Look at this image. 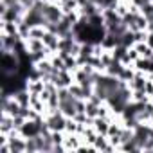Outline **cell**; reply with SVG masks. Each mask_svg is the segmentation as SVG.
<instances>
[{
    "instance_id": "obj_1",
    "label": "cell",
    "mask_w": 153,
    "mask_h": 153,
    "mask_svg": "<svg viewBox=\"0 0 153 153\" xmlns=\"http://www.w3.org/2000/svg\"><path fill=\"white\" fill-rule=\"evenodd\" d=\"M2 52V67H0V72L4 74H16L20 68V58L18 54H15L13 51H0Z\"/></svg>"
},
{
    "instance_id": "obj_2",
    "label": "cell",
    "mask_w": 153,
    "mask_h": 153,
    "mask_svg": "<svg viewBox=\"0 0 153 153\" xmlns=\"http://www.w3.org/2000/svg\"><path fill=\"white\" fill-rule=\"evenodd\" d=\"M45 124L51 131H65V126H67V115L61 112V110H56V112H49L45 114Z\"/></svg>"
},
{
    "instance_id": "obj_3",
    "label": "cell",
    "mask_w": 153,
    "mask_h": 153,
    "mask_svg": "<svg viewBox=\"0 0 153 153\" xmlns=\"http://www.w3.org/2000/svg\"><path fill=\"white\" fill-rule=\"evenodd\" d=\"M43 121H45V117L43 119H27L24 124H22V128H20V133L25 137V139H31V137H36V135H40L42 133V130H43Z\"/></svg>"
},
{
    "instance_id": "obj_4",
    "label": "cell",
    "mask_w": 153,
    "mask_h": 153,
    "mask_svg": "<svg viewBox=\"0 0 153 153\" xmlns=\"http://www.w3.org/2000/svg\"><path fill=\"white\" fill-rule=\"evenodd\" d=\"M43 16H45L47 24H58L65 16V13H63V9H61L59 4H54V2H49V0H47L45 9H43Z\"/></svg>"
},
{
    "instance_id": "obj_5",
    "label": "cell",
    "mask_w": 153,
    "mask_h": 153,
    "mask_svg": "<svg viewBox=\"0 0 153 153\" xmlns=\"http://www.w3.org/2000/svg\"><path fill=\"white\" fill-rule=\"evenodd\" d=\"M81 142H83V135H79V133H67L65 140H63V146H65L67 151H78Z\"/></svg>"
},
{
    "instance_id": "obj_6",
    "label": "cell",
    "mask_w": 153,
    "mask_h": 153,
    "mask_svg": "<svg viewBox=\"0 0 153 153\" xmlns=\"http://www.w3.org/2000/svg\"><path fill=\"white\" fill-rule=\"evenodd\" d=\"M59 110H61L67 117H74L76 114H78V110H76V97L68 96L67 99H61V101H59Z\"/></svg>"
},
{
    "instance_id": "obj_7",
    "label": "cell",
    "mask_w": 153,
    "mask_h": 153,
    "mask_svg": "<svg viewBox=\"0 0 153 153\" xmlns=\"http://www.w3.org/2000/svg\"><path fill=\"white\" fill-rule=\"evenodd\" d=\"M59 34L58 33H54V31H47V34L43 36V43H45V47L49 49V51H52V52H58V47H59Z\"/></svg>"
},
{
    "instance_id": "obj_8",
    "label": "cell",
    "mask_w": 153,
    "mask_h": 153,
    "mask_svg": "<svg viewBox=\"0 0 153 153\" xmlns=\"http://www.w3.org/2000/svg\"><path fill=\"white\" fill-rule=\"evenodd\" d=\"M13 97H15V101H16L22 108H29V106H31V92H29L27 88L16 90V92L13 94Z\"/></svg>"
},
{
    "instance_id": "obj_9",
    "label": "cell",
    "mask_w": 153,
    "mask_h": 153,
    "mask_svg": "<svg viewBox=\"0 0 153 153\" xmlns=\"http://www.w3.org/2000/svg\"><path fill=\"white\" fill-rule=\"evenodd\" d=\"M133 67H135V70H139V72H144V74H151L153 72V59L151 58H139L135 63H133Z\"/></svg>"
},
{
    "instance_id": "obj_10",
    "label": "cell",
    "mask_w": 153,
    "mask_h": 153,
    "mask_svg": "<svg viewBox=\"0 0 153 153\" xmlns=\"http://www.w3.org/2000/svg\"><path fill=\"white\" fill-rule=\"evenodd\" d=\"M25 42V47H27V51H29V54L31 52H40V51H45L47 47H45V43H43V40H40V38H27V40H24Z\"/></svg>"
},
{
    "instance_id": "obj_11",
    "label": "cell",
    "mask_w": 153,
    "mask_h": 153,
    "mask_svg": "<svg viewBox=\"0 0 153 153\" xmlns=\"http://www.w3.org/2000/svg\"><path fill=\"white\" fill-rule=\"evenodd\" d=\"M45 79L42 78V79H27V83H25V88L31 92V94H42L43 90H45Z\"/></svg>"
},
{
    "instance_id": "obj_12",
    "label": "cell",
    "mask_w": 153,
    "mask_h": 153,
    "mask_svg": "<svg viewBox=\"0 0 153 153\" xmlns=\"http://www.w3.org/2000/svg\"><path fill=\"white\" fill-rule=\"evenodd\" d=\"M92 126L96 128V131L97 133H101V135H108V128H110V119H106V117H96L94 121H92Z\"/></svg>"
},
{
    "instance_id": "obj_13",
    "label": "cell",
    "mask_w": 153,
    "mask_h": 153,
    "mask_svg": "<svg viewBox=\"0 0 153 153\" xmlns=\"http://www.w3.org/2000/svg\"><path fill=\"white\" fill-rule=\"evenodd\" d=\"M0 34L18 36V24H16V22H7V20H2V24H0ZM18 38H20V36H18Z\"/></svg>"
},
{
    "instance_id": "obj_14",
    "label": "cell",
    "mask_w": 153,
    "mask_h": 153,
    "mask_svg": "<svg viewBox=\"0 0 153 153\" xmlns=\"http://www.w3.org/2000/svg\"><path fill=\"white\" fill-rule=\"evenodd\" d=\"M133 47L137 49L140 58H151L153 56V49L148 45V42H137V43H133Z\"/></svg>"
},
{
    "instance_id": "obj_15",
    "label": "cell",
    "mask_w": 153,
    "mask_h": 153,
    "mask_svg": "<svg viewBox=\"0 0 153 153\" xmlns=\"http://www.w3.org/2000/svg\"><path fill=\"white\" fill-rule=\"evenodd\" d=\"M47 25L45 24H42V25H33L31 27V31H29V36L31 38H40V40H43V36L47 34Z\"/></svg>"
},
{
    "instance_id": "obj_16",
    "label": "cell",
    "mask_w": 153,
    "mask_h": 153,
    "mask_svg": "<svg viewBox=\"0 0 153 153\" xmlns=\"http://www.w3.org/2000/svg\"><path fill=\"white\" fill-rule=\"evenodd\" d=\"M131 101L135 103H148L149 101V96L140 88V90H131Z\"/></svg>"
},
{
    "instance_id": "obj_17",
    "label": "cell",
    "mask_w": 153,
    "mask_h": 153,
    "mask_svg": "<svg viewBox=\"0 0 153 153\" xmlns=\"http://www.w3.org/2000/svg\"><path fill=\"white\" fill-rule=\"evenodd\" d=\"M65 131H51V139H52V142H54V146H59V144H63V140H65Z\"/></svg>"
},
{
    "instance_id": "obj_18",
    "label": "cell",
    "mask_w": 153,
    "mask_h": 153,
    "mask_svg": "<svg viewBox=\"0 0 153 153\" xmlns=\"http://www.w3.org/2000/svg\"><path fill=\"white\" fill-rule=\"evenodd\" d=\"M126 56H128V59L131 61V63H135L140 56H139V52H137V49L135 47H128V51H126Z\"/></svg>"
},
{
    "instance_id": "obj_19",
    "label": "cell",
    "mask_w": 153,
    "mask_h": 153,
    "mask_svg": "<svg viewBox=\"0 0 153 153\" xmlns=\"http://www.w3.org/2000/svg\"><path fill=\"white\" fill-rule=\"evenodd\" d=\"M144 92H146L148 96H151V94H153V79H151V78H148V79H146V85H144Z\"/></svg>"
},
{
    "instance_id": "obj_20",
    "label": "cell",
    "mask_w": 153,
    "mask_h": 153,
    "mask_svg": "<svg viewBox=\"0 0 153 153\" xmlns=\"http://www.w3.org/2000/svg\"><path fill=\"white\" fill-rule=\"evenodd\" d=\"M146 42H148V45L153 49V33H148V40H146Z\"/></svg>"
},
{
    "instance_id": "obj_21",
    "label": "cell",
    "mask_w": 153,
    "mask_h": 153,
    "mask_svg": "<svg viewBox=\"0 0 153 153\" xmlns=\"http://www.w3.org/2000/svg\"><path fill=\"white\" fill-rule=\"evenodd\" d=\"M149 124H151V126H153V115H151V119H149Z\"/></svg>"
},
{
    "instance_id": "obj_22",
    "label": "cell",
    "mask_w": 153,
    "mask_h": 153,
    "mask_svg": "<svg viewBox=\"0 0 153 153\" xmlns=\"http://www.w3.org/2000/svg\"><path fill=\"white\" fill-rule=\"evenodd\" d=\"M149 78H151V79H153V72H151V74H149Z\"/></svg>"
},
{
    "instance_id": "obj_23",
    "label": "cell",
    "mask_w": 153,
    "mask_h": 153,
    "mask_svg": "<svg viewBox=\"0 0 153 153\" xmlns=\"http://www.w3.org/2000/svg\"><path fill=\"white\" fill-rule=\"evenodd\" d=\"M149 2H153V0H149Z\"/></svg>"
}]
</instances>
